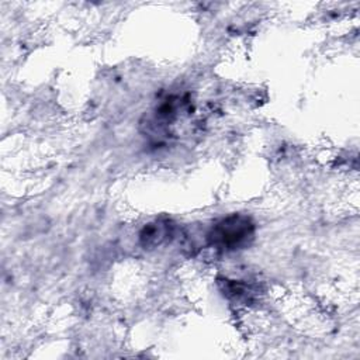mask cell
<instances>
[{
  "mask_svg": "<svg viewBox=\"0 0 360 360\" xmlns=\"http://www.w3.org/2000/svg\"><path fill=\"white\" fill-rule=\"evenodd\" d=\"M253 233V224L248 217L231 215L221 219L208 233L210 242L217 248L236 249Z\"/></svg>",
  "mask_w": 360,
  "mask_h": 360,
  "instance_id": "cell-1",
  "label": "cell"
}]
</instances>
